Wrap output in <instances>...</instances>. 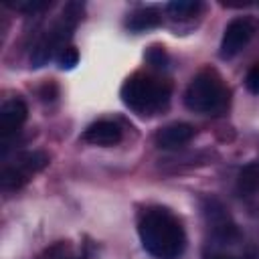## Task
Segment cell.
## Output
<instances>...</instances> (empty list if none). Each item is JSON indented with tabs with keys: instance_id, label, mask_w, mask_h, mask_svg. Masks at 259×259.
<instances>
[{
	"instance_id": "1",
	"label": "cell",
	"mask_w": 259,
	"mask_h": 259,
	"mask_svg": "<svg viewBox=\"0 0 259 259\" xmlns=\"http://www.w3.org/2000/svg\"><path fill=\"white\" fill-rule=\"evenodd\" d=\"M142 247L154 259H178L186 247V233L182 223L162 206L144 210L138 223Z\"/></svg>"
},
{
	"instance_id": "2",
	"label": "cell",
	"mask_w": 259,
	"mask_h": 259,
	"mask_svg": "<svg viewBox=\"0 0 259 259\" xmlns=\"http://www.w3.org/2000/svg\"><path fill=\"white\" fill-rule=\"evenodd\" d=\"M206 217L210 239L204 247L202 259H253V253L243 243L241 231L217 200H208Z\"/></svg>"
},
{
	"instance_id": "3",
	"label": "cell",
	"mask_w": 259,
	"mask_h": 259,
	"mask_svg": "<svg viewBox=\"0 0 259 259\" xmlns=\"http://www.w3.org/2000/svg\"><path fill=\"white\" fill-rule=\"evenodd\" d=\"M170 83L152 75H132L121 85V101L138 115H156L170 103Z\"/></svg>"
},
{
	"instance_id": "4",
	"label": "cell",
	"mask_w": 259,
	"mask_h": 259,
	"mask_svg": "<svg viewBox=\"0 0 259 259\" xmlns=\"http://www.w3.org/2000/svg\"><path fill=\"white\" fill-rule=\"evenodd\" d=\"M184 103L190 111L217 115L229 105V89L214 71H202L190 81L184 93Z\"/></svg>"
},
{
	"instance_id": "5",
	"label": "cell",
	"mask_w": 259,
	"mask_h": 259,
	"mask_svg": "<svg viewBox=\"0 0 259 259\" xmlns=\"http://www.w3.org/2000/svg\"><path fill=\"white\" fill-rule=\"evenodd\" d=\"M79 16H81V6L75 4V2L67 4V8H65L63 14H61V20H59V22L53 26V30L38 42V47H36V51H34V55H32V61H34L36 67H40L42 63H47L57 51L61 53L65 47H69V45H67V38L71 36V30L75 28Z\"/></svg>"
},
{
	"instance_id": "6",
	"label": "cell",
	"mask_w": 259,
	"mask_h": 259,
	"mask_svg": "<svg viewBox=\"0 0 259 259\" xmlns=\"http://www.w3.org/2000/svg\"><path fill=\"white\" fill-rule=\"evenodd\" d=\"M49 164V158L42 152H26L16 158L14 164L4 166L2 172V184L4 188H18L22 186L34 172L42 170Z\"/></svg>"
},
{
	"instance_id": "7",
	"label": "cell",
	"mask_w": 259,
	"mask_h": 259,
	"mask_svg": "<svg viewBox=\"0 0 259 259\" xmlns=\"http://www.w3.org/2000/svg\"><path fill=\"white\" fill-rule=\"evenodd\" d=\"M253 32H255V24L249 18H245V16L233 18L227 24L223 40H221V57L223 59H231L237 53H241L247 47V42L251 40Z\"/></svg>"
},
{
	"instance_id": "8",
	"label": "cell",
	"mask_w": 259,
	"mask_h": 259,
	"mask_svg": "<svg viewBox=\"0 0 259 259\" xmlns=\"http://www.w3.org/2000/svg\"><path fill=\"white\" fill-rule=\"evenodd\" d=\"M26 115H28V107L22 99L12 97V99L4 101L2 109H0V136H2V140H8L10 136H14L22 127V123L26 121Z\"/></svg>"
},
{
	"instance_id": "9",
	"label": "cell",
	"mask_w": 259,
	"mask_h": 259,
	"mask_svg": "<svg viewBox=\"0 0 259 259\" xmlns=\"http://www.w3.org/2000/svg\"><path fill=\"white\" fill-rule=\"evenodd\" d=\"M123 138L121 134V127L111 121V119H99L95 123H91L85 132H83V140L87 144H93V146H101V148H109V146H115L119 144Z\"/></svg>"
},
{
	"instance_id": "10",
	"label": "cell",
	"mask_w": 259,
	"mask_h": 259,
	"mask_svg": "<svg viewBox=\"0 0 259 259\" xmlns=\"http://www.w3.org/2000/svg\"><path fill=\"white\" fill-rule=\"evenodd\" d=\"M194 136V127L190 123H170L164 125L158 134H156V144L164 150H176L184 144H188Z\"/></svg>"
},
{
	"instance_id": "11",
	"label": "cell",
	"mask_w": 259,
	"mask_h": 259,
	"mask_svg": "<svg viewBox=\"0 0 259 259\" xmlns=\"http://www.w3.org/2000/svg\"><path fill=\"white\" fill-rule=\"evenodd\" d=\"M237 190L241 194H253L259 190V160L245 164L237 176Z\"/></svg>"
},
{
	"instance_id": "12",
	"label": "cell",
	"mask_w": 259,
	"mask_h": 259,
	"mask_svg": "<svg viewBox=\"0 0 259 259\" xmlns=\"http://www.w3.org/2000/svg\"><path fill=\"white\" fill-rule=\"evenodd\" d=\"M160 22V16H158V10L154 8H142L138 12H134L127 20V26L132 30H146V28H152Z\"/></svg>"
},
{
	"instance_id": "13",
	"label": "cell",
	"mask_w": 259,
	"mask_h": 259,
	"mask_svg": "<svg viewBox=\"0 0 259 259\" xmlns=\"http://www.w3.org/2000/svg\"><path fill=\"white\" fill-rule=\"evenodd\" d=\"M166 8H168V12H170L174 18H190V16H194V14L200 10V2L176 0V2H170Z\"/></svg>"
},
{
	"instance_id": "14",
	"label": "cell",
	"mask_w": 259,
	"mask_h": 259,
	"mask_svg": "<svg viewBox=\"0 0 259 259\" xmlns=\"http://www.w3.org/2000/svg\"><path fill=\"white\" fill-rule=\"evenodd\" d=\"M57 59H59V65H61L63 69H71V67L77 65L79 55H77V49H75V47H65V49L57 55Z\"/></svg>"
},
{
	"instance_id": "15",
	"label": "cell",
	"mask_w": 259,
	"mask_h": 259,
	"mask_svg": "<svg viewBox=\"0 0 259 259\" xmlns=\"http://www.w3.org/2000/svg\"><path fill=\"white\" fill-rule=\"evenodd\" d=\"M148 61H150L154 67H166V63H168V55H166L164 49H160V47H152V49L148 51Z\"/></svg>"
},
{
	"instance_id": "16",
	"label": "cell",
	"mask_w": 259,
	"mask_h": 259,
	"mask_svg": "<svg viewBox=\"0 0 259 259\" xmlns=\"http://www.w3.org/2000/svg\"><path fill=\"white\" fill-rule=\"evenodd\" d=\"M245 85L251 93H259V63L249 69V73L245 77Z\"/></svg>"
},
{
	"instance_id": "17",
	"label": "cell",
	"mask_w": 259,
	"mask_h": 259,
	"mask_svg": "<svg viewBox=\"0 0 259 259\" xmlns=\"http://www.w3.org/2000/svg\"><path fill=\"white\" fill-rule=\"evenodd\" d=\"M61 259H69V257H61Z\"/></svg>"
}]
</instances>
